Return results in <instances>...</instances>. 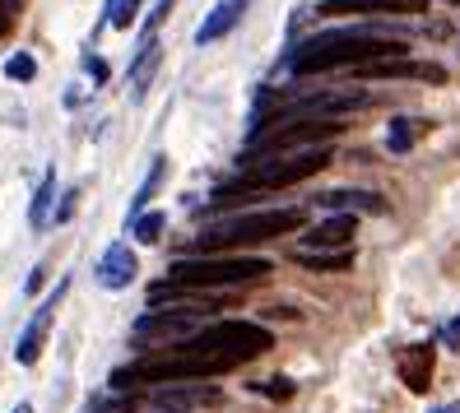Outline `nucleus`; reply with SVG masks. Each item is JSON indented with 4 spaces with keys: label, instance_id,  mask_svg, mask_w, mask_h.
<instances>
[{
    "label": "nucleus",
    "instance_id": "obj_1",
    "mask_svg": "<svg viewBox=\"0 0 460 413\" xmlns=\"http://www.w3.org/2000/svg\"><path fill=\"white\" fill-rule=\"evenodd\" d=\"M404 57V38L376 23H354V29H331L316 33L307 42L293 47L288 70L293 75H321V70H340V66H372V61H391Z\"/></svg>",
    "mask_w": 460,
    "mask_h": 413
},
{
    "label": "nucleus",
    "instance_id": "obj_2",
    "mask_svg": "<svg viewBox=\"0 0 460 413\" xmlns=\"http://www.w3.org/2000/svg\"><path fill=\"white\" fill-rule=\"evenodd\" d=\"M270 348H275V335H270L261 321H219V325L196 330L186 344H177L181 357H196V363H205L214 376L252 363V357H261Z\"/></svg>",
    "mask_w": 460,
    "mask_h": 413
},
{
    "label": "nucleus",
    "instance_id": "obj_3",
    "mask_svg": "<svg viewBox=\"0 0 460 413\" xmlns=\"http://www.w3.org/2000/svg\"><path fill=\"white\" fill-rule=\"evenodd\" d=\"M307 224L303 209H256V214H237V218H224L196 237V256H224L233 246H261V242H275V237H288Z\"/></svg>",
    "mask_w": 460,
    "mask_h": 413
},
{
    "label": "nucleus",
    "instance_id": "obj_4",
    "mask_svg": "<svg viewBox=\"0 0 460 413\" xmlns=\"http://www.w3.org/2000/svg\"><path fill=\"white\" fill-rule=\"evenodd\" d=\"M270 274V260L261 256H177L168 265V279L177 288L209 293V288H237V284H256Z\"/></svg>",
    "mask_w": 460,
    "mask_h": 413
},
{
    "label": "nucleus",
    "instance_id": "obj_5",
    "mask_svg": "<svg viewBox=\"0 0 460 413\" xmlns=\"http://www.w3.org/2000/svg\"><path fill=\"white\" fill-rule=\"evenodd\" d=\"M205 376H214L205 363L172 353V357H140V363H126L107 376V385H112V395H126V391H140V385H186V381H205Z\"/></svg>",
    "mask_w": 460,
    "mask_h": 413
},
{
    "label": "nucleus",
    "instance_id": "obj_6",
    "mask_svg": "<svg viewBox=\"0 0 460 413\" xmlns=\"http://www.w3.org/2000/svg\"><path fill=\"white\" fill-rule=\"evenodd\" d=\"M196 321H200V312H191V307H149L140 321H135V330H130V339L135 344H186L196 335Z\"/></svg>",
    "mask_w": 460,
    "mask_h": 413
},
{
    "label": "nucleus",
    "instance_id": "obj_7",
    "mask_svg": "<svg viewBox=\"0 0 460 413\" xmlns=\"http://www.w3.org/2000/svg\"><path fill=\"white\" fill-rule=\"evenodd\" d=\"M344 126L340 121H297V126H279V130H265L256 135L261 158H275L279 149H326V140H340Z\"/></svg>",
    "mask_w": 460,
    "mask_h": 413
},
{
    "label": "nucleus",
    "instance_id": "obj_8",
    "mask_svg": "<svg viewBox=\"0 0 460 413\" xmlns=\"http://www.w3.org/2000/svg\"><path fill=\"white\" fill-rule=\"evenodd\" d=\"M135 274H140V260H135V251H130L126 242H112V246L98 256L93 279H98V288H107V293H121V288L135 284Z\"/></svg>",
    "mask_w": 460,
    "mask_h": 413
},
{
    "label": "nucleus",
    "instance_id": "obj_9",
    "mask_svg": "<svg viewBox=\"0 0 460 413\" xmlns=\"http://www.w3.org/2000/svg\"><path fill=\"white\" fill-rule=\"evenodd\" d=\"M363 79H428V84H447V70L432 61H410V57H391V61H372L358 66Z\"/></svg>",
    "mask_w": 460,
    "mask_h": 413
},
{
    "label": "nucleus",
    "instance_id": "obj_10",
    "mask_svg": "<svg viewBox=\"0 0 460 413\" xmlns=\"http://www.w3.org/2000/svg\"><path fill=\"white\" fill-rule=\"evenodd\" d=\"M354 228H358V218H349V214H331L326 224L307 228L297 242H303V251H349V242H354Z\"/></svg>",
    "mask_w": 460,
    "mask_h": 413
},
{
    "label": "nucleus",
    "instance_id": "obj_11",
    "mask_svg": "<svg viewBox=\"0 0 460 413\" xmlns=\"http://www.w3.org/2000/svg\"><path fill=\"white\" fill-rule=\"evenodd\" d=\"M316 14H428V0H321Z\"/></svg>",
    "mask_w": 460,
    "mask_h": 413
},
{
    "label": "nucleus",
    "instance_id": "obj_12",
    "mask_svg": "<svg viewBox=\"0 0 460 413\" xmlns=\"http://www.w3.org/2000/svg\"><path fill=\"white\" fill-rule=\"evenodd\" d=\"M432 367H438V348L432 344H410L400 353V381L410 395H428L432 385Z\"/></svg>",
    "mask_w": 460,
    "mask_h": 413
},
{
    "label": "nucleus",
    "instance_id": "obj_13",
    "mask_svg": "<svg viewBox=\"0 0 460 413\" xmlns=\"http://www.w3.org/2000/svg\"><path fill=\"white\" fill-rule=\"evenodd\" d=\"M61 297H66V284H61L57 293L47 297V307H38V316L29 321V330L19 335V348H14V357H19L23 367H33V363H38V353H42V344H47V330H51V307H57Z\"/></svg>",
    "mask_w": 460,
    "mask_h": 413
},
{
    "label": "nucleus",
    "instance_id": "obj_14",
    "mask_svg": "<svg viewBox=\"0 0 460 413\" xmlns=\"http://www.w3.org/2000/svg\"><path fill=\"white\" fill-rule=\"evenodd\" d=\"M321 209H331V214H386V200L376 196V190H354V186H344V190H326V196H316Z\"/></svg>",
    "mask_w": 460,
    "mask_h": 413
},
{
    "label": "nucleus",
    "instance_id": "obj_15",
    "mask_svg": "<svg viewBox=\"0 0 460 413\" xmlns=\"http://www.w3.org/2000/svg\"><path fill=\"white\" fill-rule=\"evenodd\" d=\"M247 5H252V0H219V5L209 10V19L196 29V47H209V42L228 38L237 23H242V14H247Z\"/></svg>",
    "mask_w": 460,
    "mask_h": 413
},
{
    "label": "nucleus",
    "instance_id": "obj_16",
    "mask_svg": "<svg viewBox=\"0 0 460 413\" xmlns=\"http://www.w3.org/2000/svg\"><path fill=\"white\" fill-rule=\"evenodd\" d=\"M428 130H432V121H423V117H395V121L386 126V149H391V154H410Z\"/></svg>",
    "mask_w": 460,
    "mask_h": 413
},
{
    "label": "nucleus",
    "instance_id": "obj_17",
    "mask_svg": "<svg viewBox=\"0 0 460 413\" xmlns=\"http://www.w3.org/2000/svg\"><path fill=\"white\" fill-rule=\"evenodd\" d=\"M57 196H61V190H57V168H47L38 190H33V205H29V228L33 233H42L51 224V200H57Z\"/></svg>",
    "mask_w": 460,
    "mask_h": 413
},
{
    "label": "nucleus",
    "instance_id": "obj_18",
    "mask_svg": "<svg viewBox=\"0 0 460 413\" xmlns=\"http://www.w3.org/2000/svg\"><path fill=\"white\" fill-rule=\"evenodd\" d=\"M158 404L168 413H181L191 404H219V391H209V385H168V391L158 395Z\"/></svg>",
    "mask_w": 460,
    "mask_h": 413
},
{
    "label": "nucleus",
    "instance_id": "obj_19",
    "mask_svg": "<svg viewBox=\"0 0 460 413\" xmlns=\"http://www.w3.org/2000/svg\"><path fill=\"white\" fill-rule=\"evenodd\" d=\"M158 61H164V47H158V38H154V42L140 47V61L130 66V93H135V98H145V89H149V79H154Z\"/></svg>",
    "mask_w": 460,
    "mask_h": 413
},
{
    "label": "nucleus",
    "instance_id": "obj_20",
    "mask_svg": "<svg viewBox=\"0 0 460 413\" xmlns=\"http://www.w3.org/2000/svg\"><path fill=\"white\" fill-rule=\"evenodd\" d=\"M164 177H168V158L158 154V158L149 163V177L140 181V190H135V200H130V218H140V214L149 209V200L158 196V186H164Z\"/></svg>",
    "mask_w": 460,
    "mask_h": 413
},
{
    "label": "nucleus",
    "instance_id": "obj_21",
    "mask_svg": "<svg viewBox=\"0 0 460 413\" xmlns=\"http://www.w3.org/2000/svg\"><path fill=\"white\" fill-rule=\"evenodd\" d=\"M293 260L303 269H316V274H340L354 265V251H293Z\"/></svg>",
    "mask_w": 460,
    "mask_h": 413
},
{
    "label": "nucleus",
    "instance_id": "obj_22",
    "mask_svg": "<svg viewBox=\"0 0 460 413\" xmlns=\"http://www.w3.org/2000/svg\"><path fill=\"white\" fill-rule=\"evenodd\" d=\"M145 0H107L102 5V29H130Z\"/></svg>",
    "mask_w": 460,
    "mask_h": 413
},
{
    "label": "nucleus",
    "instance_id": "obj_23",
    "mask_svg": "<svg viewBox=\"0 0 460 413\" xmlns=\"http://www.w3.org/2000/svg\"><path fill=\"white\" fill-rule=\"evenodd\" d=\"M164 228H168V214H158V209H149V214H140V218H130V237L145 242V246L164 237Z\"/></svg>",
    "mask_w": 460,
    "mask_h": 413
},
{
    "label": "nucleus",
    "instance_id": "obj_24",
    "mask_svg": "<svg viewBox=\"0 0 460 413\" xmlns=\"http://www.w3.org/2000/svg\"><path fill=\"white\" fill-rule=\"evenodd\" d=\"M252 391H256V395H265V400H275V404H284V400H293V395H297V385H293L288 376H270V381H256Z\"/></svg>",
    "mask_w": 460,
    "mask_h": 413
},
{
    "label": "nucleus",
    "instance_id": "obj_25",
    "mask_svg": "<svg viewBox=\"0 0 460 413\" xmlns=\"http://www.w3.org/2000/svg\"><path fill=\"white\" fill-rule=\"evenodd\" d=\"M5 75L14 79V84H29V79H38V61L29 57V51H14V57L5 61Z\"/></svg>",
    "mask_w": 460,
    "mask_h": 413
},
{
    "label": "nucleus",
    "instance_id": "obj_26",
    "mask_svg": "<svg viewBox=\"0 0 460 413\" xmlns=\"http://www.w3.org/2000/svg\"><path fill=\"white\" fill-rule=\"evenodd\" d=\"M140 409V400H130V395H112V400H98L89 413H135Z\"/></svg>",
    "mask_w": 460,
    "mask_h": 413
},
{
    "label": "nucleus",
    "instance_id": "obj_27",
    "mask_svg": "<svg viewBox=\"0 0 460 413\" xmlns=\"http://www.w3.org/2000/svg\"><path fill=\"white\" fill-rule=\"evenodd\" d=\"M79 205V190H66V196H57V209H51V224H66V218L75 214Z\"/></svg>",
    "mask_w": 460,
    "mask_h": 413
},
{
    "label": "nucleus",
    "instance_id": "obj_28",
    "mask_svg": "<svg viewBox=\"0 0 460 413\" xmlns=\"http://www.w3.org/2000/svg\"><path fill=\"white\" fill-rule=\"evenodd\" d=\"M84 70H89V79H93V84H102V79L112 75V70H107V61H102V57H84Z\"/></svg>",
    "mask_w": 460,
    "mask_h": 413
},
{
    "label": "nucleus",
    "instance_id": "obj_29",
    "mask_svg": "<svg viewBox=\"0 0 460 413\" xmlns=\"http://www.w3.org/2000/svg\"><path fill=\"white\" fill-rule=\"evenodd\" d=\"M42 284H47V269L38 265V269H33V279L23 284V293H29V297H38V288H42Z\"/></svg>",
    "mask_w": 460,
    "mask_h": 413
},
{
    "label": "nucleus",
    "instance_id": "obj_30",
    "mask_svg": "<svg viewBox=\"0 0 460 413\" xmlns=\"http://www.w3.org/2000/svg\"><path fill=\"white\" fill-rule=\"evenodd\" d=\"M442 339H447V348H460V321H451V325L442 330Z\"/></svg>",
    "mask_w": 460,
    "mask_h": 413
},
{
    "label": "nucleus",
    "instance_id": "obj_31",
    "mask_svg": "<svg viewBox=\"0 0 460 413\" xmlns=\"http://www.w3.org/2000/svg\"><path fill=\"white\" fill-rule=\"evenodd\" d=\"M432 413H460V404H442V409H432Z\"/></svg>",
    "mask_w": 460,
    "mask_h": 413
},
{
    "label": "nucleus",
    "instance_id": "obj_32",
    "mask_svg": "<svg viewBox=\"0 0 460 413\" xmlns=\"http://www.w3.org/2000/svg\"><path fill=\"white\" fill-rule=\"evenodd\" d=\"M14 413H33V404H19V409H14Z\"/></svg>",
    "mask_w": 460,
    "mask_h": 413
},
{
    "label": "nucleus",
    "instance_id": "obj_33",
    "mask_svg": "<svg viewBox=\"0 0 460 413\" xmlns=\"http://www.w3.org/2000/svg\"><path fill=\"white\" fill-rule=\"evenodd\" d=\"M456 5H460V0H456Z\"/></svg>",
    "mask_w": 460,
    "mask_h": 413
}]
</instances>
